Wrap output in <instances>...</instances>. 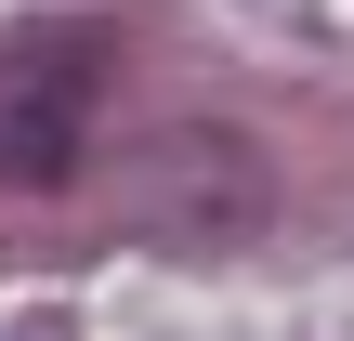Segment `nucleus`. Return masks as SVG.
<instances>
[{
  "label": "nucleus",
  "mask_w": 354,
  "mask_h": 341,
  "mask_svg": "<svg viewBox=\"0 0 354 341\" xmlns=\"http://www.w3.org/2000/svg\"><path fill=\"white\" fill-rule=\"evenodd\" d=\"M92 105H105V39H92V26H26V39H0V184H26V197L79 184Z\"/></svg>",
  "instance_id": "nucleus-1"
},
{
  "label": "nucleus",
  "mask_w": 354,
  "mask_h": 341,
  "mask_svg": "<svg viewBox=\"0 0 354 341\" xmlns=\"http://www.w3.org/2000/svg\"><path fill=\"white\" fill-rule=\"evenodd\" d=\"M131 223H145V237H184V250L250 237V223H263L250 145H236V131H158V145L131 158Z\"/></svg>",
  "instance_id": "nucleus-2"
}]
</instances>
